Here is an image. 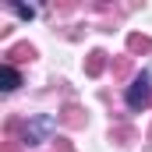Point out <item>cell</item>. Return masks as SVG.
<instances>
[{
	"label": "cell",
	"mask_w": 152,
	"mask_h": 152,
	"mask_svg": "<svg viewBox=\"0 0 152 152\" xmlns=\"http://www.w3.org/2000/svg\"><path fill=\"white\" fill-rule=\"evenodd\" d=\"M11 7H14V14H18V18H25V21H32V18H36V7H25V4H11Z\"/></svg>",
	"instance_id": "4"
},
{
	"label": "cell",
	"mask_w": 152,
	"mask_h": 152,
	"mask_svg": "<svg viewBox=\"0 0 152 152\" xmlns=\"http://www.w3.org/2000/svg\"><path fill=\"white\" fill-rule=\"evenodd\" d=\"M18 85H21V75H18L11 64H4V67H0V88H4V92H14Z\"/></svg>",
	"instance_id": "3"
},
{
	"label": "cell",
	"mask_w": 152,
	"mask_h": 152,
	"mask_svg": "<svg viewBox=\"0 0 152 152\" xmlns=\"http://www.w3.org/2000/svg\"><path fill=\"white\" fill-rule=\"evenodd\" d=\"M57 131V120L50 113H39V117H32L28 124H25V145H42L50 134Z\"/></svg>",
	"instance_id": "2"
},
{
	"label": "cell",
	"mask_w": 152,
	"mask_h": 152,
	"mask_svg": "<svg viewBox=\"0 0 152 152\" xmlns=\"http://www.w3.org/2000/svg\"><path fill=\"white\" fill-rule=\"evenodd\" d=\"M149 103H152V75H149V71H142V75L127 85V106H131L134 113H142Z\"/></svg>",
	"instance_id": "1"
}]
</instances>
